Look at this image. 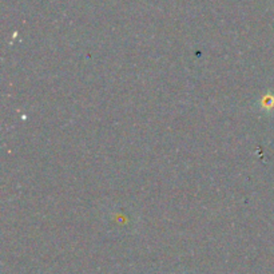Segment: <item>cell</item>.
<instances>
[{
	"mask_svg": "<svg viewBox=\"0 0 274 274\" xmlns=\"http://www.w3.org/2000/svg\"><path fill=\"white\" fill-rule=\"evenodd\" d=\"M259 107L261 110H264V111H270L272 109H274V97L272 94H268V95H265L264 98L261 99V102H259Z\"/></svg>",
	"mask_w": 274,
	"mask_h": 274,
	"instance_id": "obj_1",
	"label": "cell"
}]
</instances>
